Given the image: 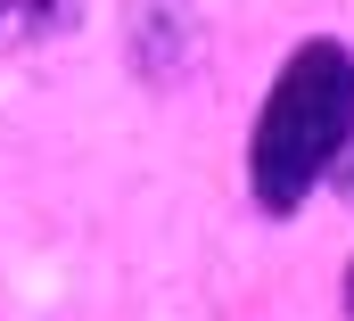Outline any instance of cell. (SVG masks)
Instances as JSON below:
<instances>
[{
  "label": "cell",
  "mask_w": 354,
  "mask_h": 321,
  "mask_svg": "<svg viewBox=\"0 0 354 321\" xmlns=\"http://www.w3.org/2000/svg\"><path fill=\"white\" fill-rule=\"evenodd\" d=\"M346 132H354V58H346V42L288 50L264 116H256V157H248L264 214H297L313 198V181L338 165Z\"/></svg>",
  "instance_id": "6da1fadb"
},
{
  "label": "cell",
  "mask_w": 354,
  "mask_h": 321,
  "mask_svg": "<svg viewBox=\"0 0 354 321\" xmlns=\"http://www.w3.org/2000/svg\"><path fill=\"white\" fill-rule=\"evenodd\" d=\"M330 173H338V190L354 198V132H346V149H338V165H330Z\"/></svg>",
  "instance_id": "7a4b0ae2"
},
{
  "label": "cell",
  "mask_w": 354,
  "mask_h": 321,
  "mask_svg": "<svg viewBox=\"0 0 354 321\" xmlns=\"http://www.w3.org/2000/svg\"><path fill=\"white\" fill-rule=\"evenodd\" d=\"M17 8H25V0H0V25H8V17H17Z\"/></svg>",
  "instance_id": "3957f363"
},
{
  "label": "cell",
  "mask_w": 354,
  "mask_h": 321,
  "mask_svg": "<svg viewBox=\"0 0 354 321\" xmlns=\"http://www.w3.org/2000/svg\"><path fill=\"white\" fill-rule=\"evenodd\" d=\"M346 313H354V272H346Z\"/></svg>",
  "instance_id": "277c9868"
}]
</instances>
